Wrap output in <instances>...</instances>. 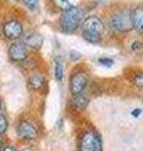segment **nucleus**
<instances>
[{"label": "nucleus", "instance_id": "nucleus-23", "mask_svg": "<svg viewBox=\"0 0 143 151\" xmlns=\"http://www.w3.org/2000/svg\"><path fill=\"white\" fill-rule=\"evenodd\" d=\"M1 151H16V150L14 149L13 146H4V147L1 149Z\"/></svg>", "mask_w": 143, "mask_h": 151}, {"label": "nucleus", "instance_id": "nucleus-6", "mask_svg": "<svg viewBox=\"0 0 143 151\" xmlns=\"http://www.w3.org/2000/svg\"><path fill=\"white\" fill-rule=\"evenodd\" d=\"M8 55L13 62L20 63L26 60V58L29 57V50H28L26 44L21 40H15L9 45L8 48Z\"/></svg>", "mask_w": 143, "mask_h": 151}, {"label": "nucleus", "instance_id": "nucleus-20", "mask_svg": "<svg viewBox=\"0 0 143 151\" xmlns=\"http://www.w3.org/2000/svg\"><path fill=\"white\" fill-rule=\"evenodd\" d=\"M21 1L25 4L26 8L29 9H35L38 6V3H39V0H21Z\"/></svg>", "mask_w": 143, "mask_h": 151}, {"label": "nucleus", "instance_id": "nucleus-8", "mask_svg": "<svg viewBox=\"0 0 143 151\" xmlns=\"http://www.w3.org/2000/svg\"><path fill=\"white\" fill-rule=\"evenodd\" d=\"M82 27L84 32H94L99 34H102V32L104 30V23L98 15H89L83 19Z\"/></svg>", "mask_w": 143, "mask_h": 151}, {"label": "nucleus", "instance_id": "nucleus-16", "mask_svg": "<svg viewBox=\"0 0 143 151\" xmlns=\"http://www.w3.org/2000/svg\"><path fill=\"white\" fill-rule=\"evenodd\" d=\"M131 81L133 83V86H136L137 88L143 89V70H139V72H136L132 76Z\"/></svg>", "mask_w": 143, "mask_h": 151}, {"label": "nucleus", "instance_id": "nucleus-19", "mask_svg": "<svg viewBox=\"0 0 143 151\" xmlns=\"http://www.w3.org/2000/svg\"><path fill=\"white\" fill-rule=\"evenodd\" d=\"M131 49L132 50H136V52L143 49V42L142 40H138V39L133 40L132 43H131Z\"/></svg>", "mask_w": 143, "mask_h": 151}, {"label": "nucleus", "instance_id": "nucleus-25", "mask_svg": "<svg viewBox=\"0 0 143 151\" xmlns=\"http://www.w3.org/2000/svg\"><path fill=\"white\" fill-rule=\"evenodd\" d=\"M3 149V141H1V139H0V150Z\"/></svg>", "mask_w": 143, "mask_h": 151}, {"label": "nucleus", "instance_id": "nucleus-18", "mask_svg": "<svg viewBox=\"0 0 143 151\" xmlns=\"http://www.w3.org/2000/svg\"><path fill=\"white\" fill-rule=\"evenodd\" d=\"M98 62L101 63L102 65H104V67H112L114 60L112 58H109V57H101V58L98 59Z\"/></svg>", "mask_w": 143, "mask_h": 151}, {"label": "nucleus", "instance_id": "nucleus-11", "mask_svg": "<svg viewBox=\"0 0 143 151\" xmlns=\"http://www.w3.org/2000/svg\"><path fill=\"white\" fill-rule=\"evenodd\" d=\"M28 84H29V87L31 89H34V91H39L44 87L45 84V78L44 76L40 74V73H33L29 76V78H28Z\"/></svg>", "mask_w": 143, "mask_h": 151}, {"label": "nucleus", "instance_id": "nucleus-21", "mask_svg": "<svg viewBox=\"0 0 143 151\" xmlns=\"http://www.w3.org/2000/svg\"><path fill=\"white\" fill-rule=\"evenodd\" d=\"M69 54H70V59L72 60H78L80 58V53L77 52V50H70Z\"/></svg>", "mask_w": 143, "mask_h": 151}, {"label": "nucleus", "instance_id": "nucleus-24", "mask_svg": "<svg viewBox=\"0 0 143 151\" xmlns=\"http://www.w3.org/2000/svg\"><path fill=\"white\" fill-rule=\"evenodd\" d=\"M20 151H34V150L30 149V147H25V149H23V150H20Z\"/></svg>", "mask_w": 143, "mask_h": 151}, {"label": "nucleus", "instance_id": "nucleus-9", "mask_svg": "<svg viewBox=\"0 0 143 151\" xmlns=\"http://www.w3.org/2000/svg\"><path fill=\"white\" fill-rule=\"evenodd\" d=\"M131 23L132 29H134L137 33L143 34V6L137 5L131 9Z\"/></svg>", "mask_w": 143, "mask_h": 151}, {"label": "nucleus", "instance_id": "nucleus-5", "mask_svg": "<svg viewBox=\"0 0 143 151\" xmlns=\"http://www.w3.org/2000/svg\"><path fill=\"white\" fill-rule=\"evenodd\" d=\"M24 27L23 23L16 18H11L3 24V35L9 40H19L23 37Z\"/></svg>", "mask_w": 143, "mask_h": 151}, {"label": "nucleus", "instance_id": "nucleus-14", "mask_svg": "<svg viewBox=\"0 0 143 151\" xmlns=\"http://www.w3.org/2000/svg\"><path fill=\"white\" fill-rule=\"evenodd\" d=\"M54 77L59 82L64 77V67H63V62H61L60 58H56L54 62Z\"/></svg>", "mask_w": 143, "mask_h": 151}, {"label": "nucleus", "instance_id": "nucleus-22", "mask_svg": "<svg viewBox=\"0 0 143 151\" xmlns=\"http://www.w3.org/2000/svg\"><path fill=\"white\" fill-rule=\"evenodd\" d=\"M141 112H142V111L139 110V108H136V110L132 111V116H133V117H138V116L141 115Z\"/></svg>", "mask_w": 143, "mask_h": 151}, {"label": "nucleus", "instance_id": "nucleus-1", "mask_svg": "<svg viewBox=\"0 0 143 151\" xmlns=\"http://www.w3.org/2000/svg\"><path fill=\"white\" fill-rule=\"evenodd\" d=\"M108 28L114 33L124 34L132 30L131 10L128 8H117L108 17Z\"/></svg>", "mask_w": 143, "mask_h": 151}, {"label": "nucleus", "instance_id": "nucleus-7", "mask_svg": "<svg viewBox=\"0 0 143 151\" xmlns=\"http://www.w3.org/2000/svg\"><path fill=\"white\" fill-rule=\"evenodd\" d=\"M18 136L20 137L21 140H25V141H31V140H35L38 137V130L36 127L31 124V122L24 120L21 121L20 124L18 125Z\"/></svg>", "mask_w": 143, "mask_h": 151}, {"label": "nucleus", "instance_id": "nucleus-17", "mask_svg": "<svg viewBox=\"0 0 143 151\" xmlns=\"http://www.w3.org/2000/svg\"><path fill=\"white\" fill-rule=\"evenodd\" d=\"M6 130H8V120L5 116L0 113V135L5 134Z\"/></svg>", "mask_w": 143, "mask_h": 151}, {"label": "nucleus", "instance_id": "nucleus-4", "mask_svg": "<svg viewBox=\"0 0 143 151\" xmlns=\"http://www.w3.org/2000/svg\"><path fill=\"white\" fill-rule=\"evenodd\" d=\"M88 73L85 70H75V72L70 76L69 78V91L73 96H77V94H82L83 91L88 86Z\"/></svg>", "mask_w": 143, "mask_h": 151}, {"label": "nucleus", "instance_id": "nucleus-10", "mask_svg": "<svg viewBox=\"0 0 143 151\" xmlns=\"http://www.w3.org/2000/svg\"><path fill=\"white\" fill-rule=\"evenodd\" d=\"M43 42H44V39H43V35H40L39 33H36V32H33V33H30L29 35H26L24 43L26 44V47H29V48L38 50V49L41 48Z\"/></svg>", "mask_w": 143, "mask_h": 151}, {"label": "nucleus", "instance_id": "nucleus-13", "mask_svg": "<svg viewBox=\"0 0 143 151\" xmlns=\"http://www.w3.org/2000/svg\"><path fill=\"white\" fill-rule=\"evenodd\" d=\"M83 39L85 42H88L90 44H99L102 42V34L99 33H94V32H84L82 33Z\"/></svg>", "mask_w": 143, "mask_h": 151}, {"label": "nucleus", "instance_id": "nucleus-26", "mask_svg": "<svg viewBox=\"0 0 143 151\" xmlns=\"http://www.w3.org/2000/svg\"><path fill=\"white\" fill-rule=\"evenodd\" d=\"M0 110H1V101H0Z\"/></svg>", "mask_w": 143, "mask_h": 151}, {"label": "nucleus", "instance_id": "nucleus-12", "mask_svg": "<svg viewBox=\"0 0 143 151\" xmlns=\"http://www.w3.org/2000/svg\"><path fill=\"white\" fill-rule=\"evenodd\" d=\"M70 106L77 111H82L88 106V98L83 96V94L73 96V98H72V101H70Z\"/></svg>", "mask_w": 143, "mask_h": 151}, {"label": "nucleus", "instance_id": "nucleus-3", "mask_svg": "<svg viewBox=\"0 0 143 151\" xmlns=\"http://www.w3.org/2000/svg\"><path fill=\"white\" fill-rule=\"evenodd\" d=\"M79 151H102V139L93 130L85 131L80 136Z\"/></svg>", "mask_w": 143, "mask_h": 151}, {"label": "nucleus", "instance_id": "nucleus-2", "mask_svg": "<svg viewBox=\"0 0 143 151\" xmlns=\"http://www.w3.org/2000/svg\"><path fill=\"white\" fill-rule=\"evenodd\" d=\"M84 17V10L79 6L73 5L70 9L61 12L59 18V27L65 33H73L82 25Z\"/></svg>", "mask_w": 143, "mask_h": 151}, {"label": "nucleus", "instance_id": "nucleus-15", "mask_svg": "<svg viewBox=\"0 0 143 151\" xmlns=\"http://www.w3.org/2000/svg\"><path fill=\"white\" fill-rule=\"evenodd\" d=\"M51 3H53V5L56 9H59L61 12H65L73 6V4H72L70 0H51Z\"/></svg>", "mask_w": 143, "mask_h": 151}]
</instances>
